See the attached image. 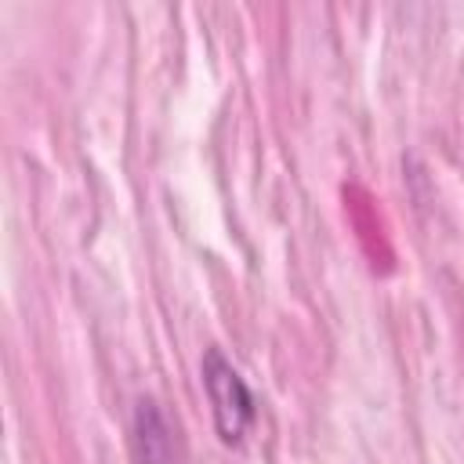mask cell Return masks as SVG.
<instances>
[{
	"label": "cell",
	"mask_w": 464,
	"mask_h": 464,
	"mask_svg": "<svg viewBox=\"0 0 464 464\" xmlns=\"http://www.w3.org/2000/svg\"><path fill=\"white\" fill-rule=\"evenodd\" d=\"M134 464H178V439L156 399H138L130 417Z\"/></svg>",
	"instance_id": "2"
},
{
	"label": "cell",
	"mask_w": 464,
	"mask_h": 464,
	"mask_svg": "<svg viewBox=\"0 0 464 464\" xmlns=\"http://www.w3.org/2000/svg\"><path fill=\"white\" fill-rule=\"evenodd\" d=\"M199 373H203V388H207V399H210L218 439L225 446H239L243 435H246V428L254 424V395H250L246 381L225 359V352L214 348V344L203 352Z\"/></svg>",
	"instance_id": "1"
}]
</instances>
